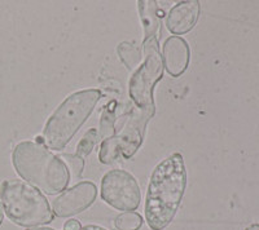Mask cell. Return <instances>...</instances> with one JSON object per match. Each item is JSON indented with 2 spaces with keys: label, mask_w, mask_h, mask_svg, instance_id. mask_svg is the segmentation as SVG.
<instances>
[{
  "label": "cell",
  "mask_w": 259,
  "mask_h": 230,
  "mask_svg": "<svg viewBox=\"0 0 259 230\" xmlns=\"http://www.w3.org/2000/svg\"><path fill=\"white\" fill-rule=\"evenodd\" d=\"M156 112V106L147 107V109H139L134 107L133 112L130 115L128 122L122 130L121 135L118 136L121 154L123 159H130L136 154V151L143 145L145 136L147 124L153 118Z\"/></svg>",
  "instance_id": "obj_8"
},
{
  "label": "cell",
  "mask_w": 259,
  "mask_h": 230,
  "mask_svg": "<svg viewBox=\"0 0 259 230\" xmlns=\"http://www.w3.org/2000/svg\"><path fill=\"white\" fill-rule=\"evenodd\" d=\"M97 197V188L91 181L74 185L53 201L52 212L59 217H70L87 210Z\"/></svg>",
  "instance_id": "obj_7"
},
{
  "label": "cell",
  "mask_w": 259,
  "mask_h": 230,
  "mask_svg": "<svg viewBox=\"0 0 259 230\" xmlns=\"http://www.w3.org/2000/svg\"><path fill=\"white\" fill-rule=\"evenodd\" d=\"M99 141V132L95 128H91L90 131L84 133V136L82 137L79 142L77 145V155L83 158V156H87L92 153L95 145Z\"/></svg>",
  "instance_id": "obj_16"
},
{
  "label": "cell",
  "mask_w": 259,
  "mask_h": 230,
  "mask_svg": "<svg viewBox=\"0 0 259 230\" xmlns=\"http://www.w3.org/2000/svg\"><path fill=\"white\" fill-rule=\"evenodd\" d=\"M187 189V168L180 153L157 164L150 176L145 198V221L152 230H163L179 210Z\"/></svg>",
  "instance_id": "obj_1"
},
{
  "label": "cell",
  "mask_w": 259,
  "mask_h": 230,
  "mask_svg": "<svg viewBox=\"0 0 259 230\" xmlns=\"http://www.w3.org/2000/svg\"><path fill=\"white\" fill-rule=\"evenodd\" d=\"M80 230H108L103 226H99V225H85Z\"/></svg>",
  "instance_id": "obj_19"
},
{
  "label": "cell",
  "mask_w": 259,
  "mask_h": 230,
  "mask_svg": "<svg viewBox=\"0 0 259 230\" xmlns=\"http://www.w3.org/2000/svg\"><path fill=\"white\" fill-rule=\"evenodd\" d=\"M139 17L144 29L145 41H158L161 35V15L156 0H139Z\"/></svg>",
  "instance_id": "obj_11"
},
{
  "label": "cell",
  "mask_w": 259,
  "mask_h": 230,
  "mask_svg": "<svg viewBox=\"0 0 259 230\" xmlns=\"http://www.w3.org/2000/svg\"><path fill=\"white\" fill-rule=\"evenodd\" d=\"M245 230H259V224H253L250 226H247Z\"/></svg>",
  "instance_id": "obj_22"
},
{
  "label": "cell",
  "mask_w": 259,
  "mask_h": 230,
  "mask_svg": "<svg viewBox=\"0 0 259 230\" xmlns=\"http://www.w3.org/2000/svg\"><path fill=\"white\" fill-rule=\"evenodd\" d=\"M61 160L65 163V165L68 167L69 174H70V179H79L84 169V160L83 158L78 156L77 154H62Z\"/></svg>",
  "instance_id": "obj_17"
},
{
  "label": "cell",
  "mask_w": 259,
  "mask_h": 230,
  "mask_svg": "<svg viewBox=\"0 0 259 230\" xmlns=\"http://www.w3.org/2000/svg\"><path fill=\"white\" fill-rule=\"evenodd\" d=\"M0 201L7 217L22 227H36L53 221L46 195L24 180L9 179L0 185Z\"/></svg>",
  "instance_id": "obj_4"
},
{
  "label": "cell",
  "mask_w": 259,
  "mask_h": 230,
  "mask_svg": "<svg viewBox=\"0 0 259 230\" xmlns=\"http://www.w3.org/2000/svg\"><path fill=\"white\" fill-rule=\"evenodd\" d=\"M201 12V4L197 0H187L175 4L166 18L167 30L174 36L189 33L196 24Z\"/></svg>",
  "instance_id": "obj_9"
},
{
  "label": "cell",
  "mask_w": 259,
  "mask_h": 230,
  "mask_svg": "<svg viewBox=\"0 0 259 230\" xmlns=\"http://www.w3.org/2000/svg\"><path fill=\"white\" fill-rule=\"evenodd\" d=\"M117 52L122 64L128 70H135L136 68L142 65L143 52L138 45L128 43V41H122L118 44Z\"/></svg>",
  "instance_id": "obj_12"
},
{
  "label": "cell",
  "mask_w": 259,
  "mask_h": 230,
  "mask_svg": "<svg viewBox=\"0 0 259 230\" xmlns=\"http://www.w3.org/2000/svg\"><path fill=\"white\" fill-rule=\"evenodd\" d=\"M4 220V210H3V204H2V201H0V225L3 224Z\"/></svg>",
  "instance_id": "obj_20"
},
{
  "label": "cell",
  "mask_w": 259,
  "mask_h": 230,
  "mask_svg": "<svg viewBox=\"0 0 259 230\" xmlns=\"http://www.w3.org/2000/svg\"><path fill=\"white\" fill-rule=\"evenodd\" d=\"M115 109H117V102L112 101L105 106L103 110L100 118V139L106 140L109 137H113L115 132L114 124H115Z\"/></svg>",
  "instance_id": "obj_14"
},
{
  "label": "cell",
  "mask_w": 259,
  "mask_h": 230,
  "mask_svg": "<svg viewBox=\"0 0 259 230\" xmlns=\"http://www.w3.org/2000/svg\"><path fill=\"white\" fill-rule=\"evenodd\" d=\"M191 60V49L187 40L182 36H170L163 43L162 61L171 77L178 78L187 70Z\"/></svg>",
  "instance_id": "obj_10"
},
{
  "label": "cell",
  "mask_w": 259,
  "mask_h": 230,
  "mask_svg": "<svg viewBox=\"0 0 259 230\" xmlns=\"http://www.w3.org/2000/svg\"><path fill=\"white\" fill-rule=\"evenodd\" d=\"M26 230H55L52 227H48V226H36V227H29Z\"/></svg>",
  "instance_id": "obj_21"
},
{
  "label": "cell",
  "mask_w": 259,
  "mask_h": 230,
  "mask_svg": "<svg viewBox=\"0 0 259 230\" xmlns=\"http://www.w3.org/2000/svg\"><path fill=\"white\" fill-rule=\"evenodd\" d=\"M143 57L144 61L134 73L128 83L130 97L139 109L154 106V87L163 77L165 69L158 41L143 43Z\"/></svg>",
  "instance_id": "obj_5"
},
{
  "label": "cell",
  "mask_w": 259,
  "mask_h": 230,
  "mask_svg": "<svg viewBox=\"0 0 259 230\" xmlns=\"http://www.w3.org/2000/svg\"><path fill=\"white\" fill-rule=\"evenodd\" d=\"M121 146H119V140L118 136H113L109 139L104 140L101 142L100 151H99V160L103 164H114L121 159Z\"/></svg>",
  "instance_id": "obj_13"
},
{
  "label": "cell",
  "mask_w": 259,
  "mask_h": 230,
  "mask_svg": "<svg viewBox=\"0 0 259 230\" xmlns=\"http://www.w3.org/2000/svg\"><path fill=\"white\" fill-rule=\"evenodd\" d=\"M100 97L99 89H83L65 98L46 123L43 130L46 146L61 151L90 118Z\"/></svg>",
  "instance_id": "obj_3"
},
{
  "label": "cell",
  "mask_w": 259,
  "mask_h": 230,
  "mask_svg": "<svg viewBox=\"0 0 259 230\" xmlns=\"http://www.w3.org/2000/svg\"><path fill=\"white\" fill-rule=\"evenodd\" d=\"M82 226H80V222L75 218H71L69 221H66L64 224V230H80Z\"/></svg>",
  "instance_id": "obj_18"
},
{
  "label": "cell",
  "mask_w": 259,
  "mask_h": 230,
  "mask_svg": "<svg viewBox=\"0 0 259 230\" xmlns=\"http://www.w3.org/2000/svg\"><path fill=\"white\" fill-rule=\"evenodd\" d=\"M101 199L118 211L134 212L140 206L142 192L135 176L124 169H110L104 175Z\"/></svg>",
  "instance_id": "obj_6"
},
{
  "label": "cell",
  "mask_w": 259,
  "mask_h": 230,
  "mask_svg": "<svg viewBox=\"0 0 259 230\" xmlns=\"http://www.w3.org/2000/svg\"><path fill=\"white\" fill-rule=\"evenodd\" d=\"M143 217L138 212H123L114 220L117 230H139L143 226Z\"/></svg>",
  "instance_id": "obj_15"
},
{
  "label": "cell",
  "mask_w": 259,
  "mask_h": 230,
  "mask_svg": "<svg viewBox=\"0 0 259 230\" xmlns=\"http://www.w3.org/2000/svg\"><path fill=\"white\" fill-rule=\"evenodd\" d=\"M12 163L21 179L48 195L64 193L71 181L61 158L38 142L22 141L16 145Z\"/></svg>",
  "instance_id": "obj_2"
}]
</instances>
